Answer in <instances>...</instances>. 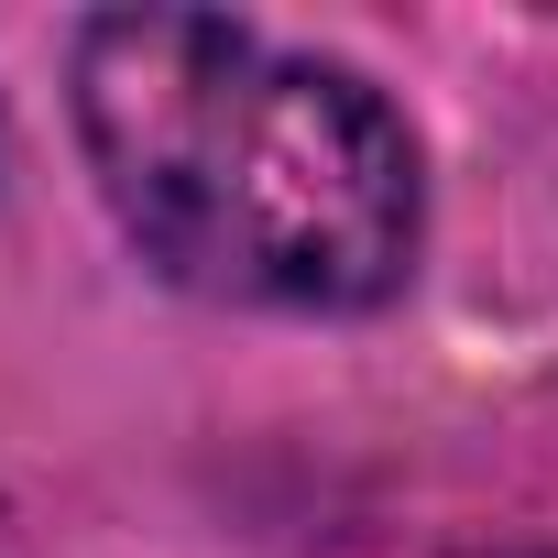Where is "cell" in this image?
Here are the masks:
<instances>
[{"label": "cell", "mask_w": 558, "mask_h": 558, "mask_svg": "<svg viewBox=\"0 0 558 558\" xmlns=\"http://www.w3.org/2000/svg\"><path fill=\"white\" fill-rule=\"evenodd\" d=\"M77 143L110 219L175 286L351 318L416 263V143L395 99L219 12H99L77 34Z\"/></svg>", "instance_id": "6da1fadb"}, {"label": "cell", "mask_w": 558, "mask_h": 558, "mask_svg": "<svg viewBox=\"0 0 558 558\" xmlns=\"http://www.w3.org/2000/svg\"><path fill=\"white\" fill-rule=\"evenodd\" d=\"M493 558H547V547H493Z\"/></svg>", "instance_id": "7a4b0ae2"}]
</instances>
